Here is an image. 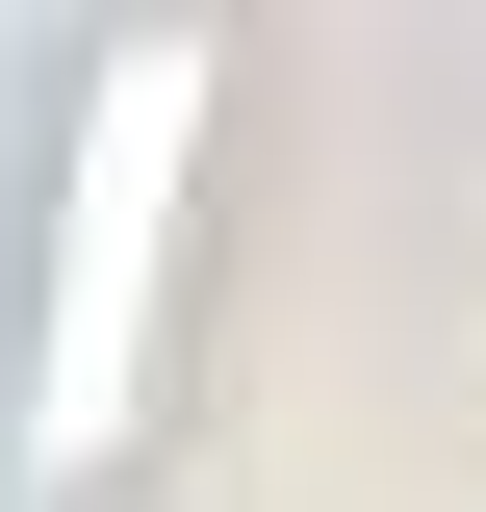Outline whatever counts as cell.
I'll list each match as a JSON object with an SVG mask.
<instances>
[{
  "label": "cell",
  "mask_w": 486,
  "mask_h": 512,
  "mask_svg": "<svg viewBox=\"0 0 486 512\" xmlns=\"http://www.w3.org/2000/svg\"><path fill=\"white\" fill-rule=\"evenodd\" d=\"M180 128H205V52H128L77 103V256H52V333H26V436H128V359H154V256H180Z\"/></svg>",
  "instance_id": "6da1fadb"
}]
</instances>
